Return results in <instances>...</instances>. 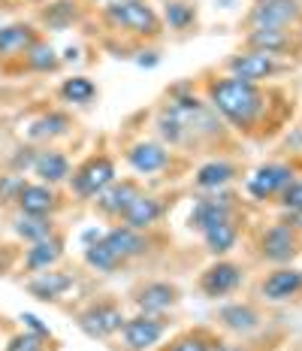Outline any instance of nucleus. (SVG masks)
<instances>
[{
  "label": "nucleus",
  "mask_w": 302,
  "mask_h": 351,
  "mask_svg": "<svg viewBox=\"0 0 302 351\" xmlns=\"http://www.w3.org/2000/svg\"><path fill=\"white\" fill-rule=\"evenodd\" d=\"M142 191H145V185L139 179H115L112 185L103 188V191L94 197L91 206L97 212V218H103L106 224H121L124 212L130 209V203Z\"/></svg>",
  "instance_id": "17"
},
{
  "label": "nucleus",
  "mask_w": 302,
  "mask_h": 351,
  "mask_svg": "<svg viewBox=\"0 0 302 351\" xmlns=\"http://www.w3.org/2000/svg\"><path fill=\"white\" fill-rule=\"evenodd\" d=\"M51 351H61V348H51Z\"/></svg>",
  "instance_id": "39"
},
{
  "label": "nucleus",
  "mask_w": 302,
  "mask_h": 351,
  "mask_svg": "<svg viewBox=\"0 0 302 351\" xmlns=\"http://www.w3.org/2000/svg\"><path fill=\"white\" fill-rule=\"evenodd\" d=\"M302 19L299 0H257V6L248 12L251 27H297Z\"/></svg>",
  "instance_id": "21"
},
{
  "label": "nucleus",
  "mask_w": 302,
  "mask_h": 351,
  "mask_svg": "<svg viewBox=\"0 0 302 351\" xmlns=\"http://www.w3.org/2000/svg\"><path fill=\"white\" fill-rule=\"evenodd\" d=\"M73 321H76V327L88 339L109 346L118 336V330L124 327V321H127V312H124V303L118 297L100 294V297H91L85 306H79L73 312Z\"/></svg>",
  "instance_id": "5"
},
{
  "label": "nucleus",
  "mask_w": 302,
  "mask_h": 351,
  "mask_svg": "<svg viewBox=\"0 0 302 351\" xmlns=\"http://www.w3.org/2000/svg\"><path fill=\"white\" fill-rule=\"evenodd\" d=\"M203 97L227 121V128L245 140H272L293 115V97L284 88L245 82L227 73H212L203 79Z\"/></svg>",
  "instance_id": "1"
},
{
  "label": "nucleus",
  "mask_w": 302,
  "mask_h": 351,
  "mask_svg": "<svg viewBox=\"0 0 302 351\" xmlns=\"http://www.w3.org/2000/svg\"><path fill=\"white\" fill-rule=\"evenodd\" d=\"M248 228V218L245 212H239V215L227 218V221H218L215 228H209L203 233V248L212 254V258H227V254L233 252L236 245H239L242 233Z\"/></svg>",
  "instance_id": "26"
},
{
  "label": "nucleus",
  "mask_w": 302,
  "mask_h": 351,
  "mask_svg": "<svg viewBox=\"0 0 302 351\" xmlns=\"http://www.w3.org/2000/svg\"><path fill=\"white\" fill-rule=\"evenodd\" d=\"M173 330V318L169 312L164 315H149V312H134L127 315L118 336L109 342L112 351H154Z\"/></svg>",
  "instance_id": "6"
},
{
  "label": "nucleus",
  "mask_w": 302,
  "mask_h": 351,
  "mask_svg": "<svg viewBox=\"0 0 302 351\" xmlns=\"http://www.w3.org/2000/svg\"><path fill=\"white\" fill-rule=\"evenodd\" d=\"M245 49L290 61V58H299L302 52V34L297 27H251L245 36Z\"/></svg>",
  "instance_id": "16"
},
{
  "label": "nucleus",
  "mask_w": 302,
  "mask_h": 351,
  "mask_svg": "<svg viewBox=\"0 0 302 351\" xmlns=\"http://www.w3.org/2000/svg\"><path fill=\"white\" fill-rule=\"evenodd\" d=\"M25 176L21 173H3L0 176V203H6V206H16L18 200V191L21 185H25Z\"/></svg>",
  "instance_id": "38"
},
{
  "label": "nucleus",
  "mask_w": 302,
  "mask_h": 351,
  "mask_svg": "<svg viewBox=\"0 0 302 351\" xmlns=\"http://www.w3.org/2000/svg\"><path fill=\"white\" fill-rule=\"evenodd\" d=\"M257 297L266 306H281V303H290V300L302 297V269H297L293 263L272 267L257 282Z\"/></svg>",
  "instance_id": "18"
},
{
  "label": "nucleus",
  "mask_w": 302,
  "mask_h": 351,
  "mask_svg": "<svg viewBox=\"0 0 302 351\" xmlns=\"http://www.w3.org/2000/svg\"><path fill=\"white\" fill-rule=\"evenodd\" d=\"M118 179V164H115V155L106 149L100 152H91L82 164L73 167L70 173V194L76 197L79 203H91L103 188H109L112 182Z\"/></svg>",
  "instance_id": "7"
},
{
  "label": "nucleus",
  "mask_w": 302,
  "mask_h": 351,
  "mask_svg": "<svg viewBox=\"0 0 302 351\" xmlns=\"http://www.w3.org/2000/svg\"><path fill=\"white\" fill-rule=\"evenodd\" d=\"M103 21H106L109 31L136 43L158 40L164 34V21L145 0H109L103 6Z\"/></svg>",
  "instance_id": "4"
},
{
  "label": "nucleus",
  "mask_w": 302,
  "mask_h": 351,
  "mask_svg": "<svg viewBox=\"0 0 302 351\" xmlns=\"http://www.w3.org/2000/svg\"><path fill=\"white\" fill-rule=\"evenodd\" d=\"M31 173L36 176V182L58 188V185H64V182H70L73 164H70L67 152L51 149V145H42V149H36V155H34Z\"/></svg>",
  "instance_id": "27"
},
{
  "label": "nucleus",
  "mask_w": 302,
  "mask_h": 351,
  "mask_svg": "<svg viewBox=\"0 0 302 351\" xmlns=\"http://www.w3.org/2000/svg\"><path fill=\"white\" fill-rule=\"evenodd\" d=\"M18 64H21V67H25L27 73H40V76H49V73H55L58 67H61V58H58V52L49 46V40H36L34 46L18 58Z\"/></svg>",
  "instance_id": "32"
},
{
  "label": "nucleus",
  "mask_w": 302,
  "mask_h": 351,
  "mask_svg": "<svg viewBox=\"0 0 302 351\" xmlns=\"http://www.w3.org/2000/svg\"><path fill=\"white\" fill-rule=\"evenodd\" d=\"M293 179H297V164H281V160H272V164H260L251 176H248V179H245V191L257 203H275L278 194H281Z\"/></svg>",
  "instance_id": "15"
},
{
  "label": "nucleus",
  "mask_w": 302,
  "mask_h": 351,
  "mask_svg": "<svg viewBox=\"0 0 302 351\" xmlns=\"http://www.w3.org/2000/svg\"><path fill=\"white\" fill-rule=\"evenodd\" d=\"M169 209H173V197L142 191L134 203H130V209L124 212L121 224H127V228H134V230H151L164 221Z\"/></svg>",
  "instance_id": "20"
},
{
  "label": "nucleus",
  "mask_w": 302,
  "mask_h": 351,
  "mask_svg": "<svg viewBox=\"0 0 302 351\" xmlns=\"http://www.w3.org/2000/svg\"><path fill=\"white\" fill-rule=\"evenodd\" d=\"M76 19H79V10H76V3H70V0H58V3H51L42 10V21H46L51 31H67Z\"/></svg>",
  "instance_id": "37"
},
{
  "label": "nucleus",
  "mask_w": 302,
  "mask_h": 351,
  "mask_svg": "<svg viewBox=\"0 0 302 351\" xmlns=\"http://www.w3.org/2000/svg\"><path fill=\"white\" fill-rule=\"evenodd\" d=\"M36 40H42V36L31 21H12V25H3L0 27V61L3 64L18 61Z\"/></svg>",
  "instance_id": "28"
},
{
  "label": "nucleus",
  "mask_w": 302,
  "mask_h": 351,
  "mask_svg": "<svg viewBox=\"0 0 302 351\" xmlns=\"http://www.w3.org/2000/svg\"><path fill=\"white\" fill-rule=\"evenodd\" d=\"M242 176H245V170H242L236 160H230V158H209L194 170V188L200 194L221 191V188H230L236 179H242Z\"/></svg>",
  "instance_id": "22"
},
{
  "label": "nucleus",
  "mask_w": 302,
  "mask_h": 351,
  "mask_svg": "<svg viewBox=\"0 0 302 351\" xmlns=\"http://www.w3.org/2000/svg\"><path fill=\"white\" fill-rule=\"evenodd\" d=\"M103 243H106L112 252L121 258L124 269L136 261H145L158 252L160 245V237H158V228L151 230H134L127 224H112L106 233H103Z\"/></svg>",
  "instance_id": "13"
},
{
  "label": "nucleus",
  "mask_w": 302,
  "mask_h": 351,
  "mask_svg": "<svg viewBox=\"0 0 302 351\" xmlns=\"http://www.w3.org/2000/svg\"><path fill=\"white\" fill-rule=\"evenodd\" d=\"M245 212V200H242L239 191L233 188H221V191H205L194 200V209L188 215V230L203 233L209 228H215L218 221H227V218Z\"/></svg>",
  "instance_id": "9"
},
{
  "label": "nucleus",
  "mask_w": 302,
  "mask_h": 351,
  "mask_svg": "<svg viewBox=\"0 0 302 351\" xmlns=\"http://www.w3.org/2000/svg\"><path fill=\"white\" fill-rule=\"evenodd\" d=\"M227 76L245 79V82H272V79L290 73V64L281 61V58H272L266 52H254V49H242V52H233L224 61Z\"/></svg>",
  "instance_id": "12"
},
{
  "label": "nucleus",
  "mask_w": 302,
  "mask_h": 351,
  "mask_svg": "<svg viewBox=\"0 0 302 351\" xmlns=\"http://www.w3.org/2000/svg\"><path fill=\"white\" fill-rule=\"evenodd\" d=\"M51 348L58 346L46 327H25V330L12 333L3 346V351H51Z\"/></svg>",
  "instance_id": "34"
},
{
  "label": "nucleus",
  "mask_w": 302,
  "mask_h": 351,
  "mask_svg": "<svg viewBox=\"0 0 302 351\" xmlns=\"http://www.w3.org/2000/svg\"><path fill=\"white\" fill-rule=\"evenodd\" d=\"M64 248H67V239L64 233H51L46 239H36L25 248V258H21V273L25 276H34V273H42V269H51L64 261Z\"/></svg>",
  "instance_id": "24"
},
{
  "label": "nucleus",
  "mask_w": 302,
  "mask_h": 351,
  "mask_svg": "<svg viewBox=\"0 0 302 351\" xmlns=\"http://www.w3.org/2000/svg\"><path fill=\"white\" fill-rule=\"evenodd\" d=\"M284 346V333L281 330H263L248 339H224L218 346V351H281Z\"/></svg>",
  "instance_id": "35"
},
{
  "label": "nucleus",
  "mask_w": 302,
  "mask_h": 351,
  "mask_svg": "<svg viewBox=\"0 0 302 351\" xmlns=\"http://www.w3.org/2000/svg\"><path fill=\"white\" fill-rule=\"evenodd\" d=\"M82 261H85V267H91L94 273H103V276H115V273H121V269H124L121 258H118L112 248L103 243V233H100L97 239H94V243L85 245Z\"/></svg>",
  "instance_id": "31"
},
{
  "label": "nucleus",
  "mask_w": 302,
  "mask_h": 351,
  "mask_svg": "<svg viewBox=\"0 0 302 351\" xmlns=\"http://www.w3.org/2000/svg\"><path fill=\"white\" fill-rule=\"evenodd\" d=\"M97 3H100V0H97Z\"/></svg>",
  "instance_id": "40"
},
{
  "label": "nucleus",
  "mask_w": 302,
  "mask_h": 351,
  "mask_svg": "<svg viewBox=\"0 0 302 351\" xmlns=\"http://www.w3.org/2000/svg\"><path fill=\"white\" fill-rule=\"evenodd\" d=\"M212 327L224 339H248V336L269 330V321L263 303H257V300H230V303L218 306Z\"/></svg>",
  "instance_id": "8"
},
{
  "label": "nucleus",
  "mask_w": 302,
  "mask_h": 351,
  "mask_svg": "<svg viewBox=\"0 0 302 351\" xmlns=\"http://www.w3.org/2000/svg\"><path fill=\"white\" fill-rule=\"evenodd\" d=\"M64 200L58 194V188L51 185H42V182H31L27 179L18 191V200H16V209L18 212H27V215H49L55 218L61 212Z\"/></svg>",
  "instance_id": "25"
},
{
  "label": "nucleus",
  "mask_w": 302,
  "mask_h": 351,
  "mask_svg": "<svg viewBox=\"0 0 302 351\" xmlns=\"http://www.w3.org/2000/svg\"><path fill=\"white\" fill-rule=\"evenodd\" d=\"M121 155H124V164L136 176H169L181 164L179 152L164 145L158 136L154 140H134L130 145H124Z\"/></svg>",
  "instance_id": "10"
},
{
  "label": "nucleus",
  "mask_w": 302,
  "mask_h": 351,
  "mask_svg": "<svg viewBox=\"0 0 302 351\" xmlns=\"http://www.w3.org/2000/svg\"><path fill=\"white\" fill-rule=\"evenodd\" d=\"M160 21H164L169 31L185 34V31H190V27L197 25V6L188 3V0H166L164 19H160Z\"/></svg>",
  "instance_id": "36"
},
{
  "label": "nucleus",
  "mask_w": 302,
  "mask_h": 351,
  "mask_svg": "<svg viewBox=\"0 0 302 351\" xmlns=\"http://www.w3.org/2000/svg\"><path fill=\"white\" fill-rule=\"evenodd\" d=\"M12 233L21 239V243H36V239H46L51 237V233L58 230V224H55V218H49V215H27V212H18L16 209V215H12Z\"/></svg>",
  "instance_id": "30"
},
{
  "label": "nucleus",
  "mask_w": 302,
  "mask_h": 351,
  "mask_svg": "<svg viewBox=\"0 0 302 351\" xmlns=\"http://www.w3.org/2000/svg\"><path fill=\"white\" fill-rule=\"evenodd\" d=\"M245 273L248 269L242 267L239 261L215 258L209 267L200 269V276H197V291H200L205 300H227V297H233L242 291Z\"/></svg>",
  "instance_id": "11"
},
{
  "label": "nucleus",
  "mask_w": 302,
  "mask_h": 351,
  "mask_svg": "<svg viewBox=\"0 0 302 351\" xmlns=\"http://www.w3.org/2000/svg\"><path fill=\"white\" fill-rule=\"evenodd\" d=\"M97 94H100L97 85H94V79H88V76H70L58 85V97H61L67 106H91L94 100H97Z\"/></svg>",
  "instance_id": "33"
},
{
  "label": "nucleus",
  "mask_w": 302,
  "mask_h": 351,
  "mask_svg": "<svg viewBox=\"0 0 302 351\" xmlns=\"http://www.w3.org/2000/svg\"><path fill=\"white\" fill-rule=\"evenodd\" d=\"M221 342H224V336L212 324H194L185 327V330L169 333L154 351H218Z\"/></svg>",
  "instance_id": "23"
},
{
  "label": "nucleus",
  "mask_w": 302,
  "mask_h": 351,
  "mask_svg": "<svg viewBox=\"0 0 302 351\" xmlns=\"http://www.w3.org/2000/svg\"><path fill=\"white\" fill-rule=\"evenodd\" d=\"M76 285H79V276L73 273V269H61V267L25 276V291L34 300H40V303H61L64 297L73 294Z\"/></svg>",
  "instance_id": "19"
},
{
  "label": "nucleus",
  "mask_w": 302,
  "mask_h": 351,
  "mask_svg": "<svg viewBox=\"0 0 302 351\" xmlns=\"http://www.w3.org/2000/svg\"><path fill=\"white\" fill-rule=\"evenodd\" d=\"M154 134L179 155L209 152L212 158H227L236 149V134L190 82L166 91L164 104L154 112Z\"/></svg>",
  "instance_id": "2"
},
{
  "label": "nucleus",
  "mask_w": 302,
  "mask_h": 351,
  "mask_svg": "<svg viewBox=\"0 0 302 351\" xmlns=\"http://www.w3.org/2000/svg\"><path fill=\"white\" fill-rule=\"evenodd\" d=\"M179 303H181V288L169 279H142L130 288V306L136 312L164 315V312H173Z\"/></svg>",
  "instance_id": "14"
},
{
  "label": "nucleus",
  "mask_w": 302,
  "mask_h": 351,
  "mask_svg": "<svg viewBox=\"0 0 302 351\" xmlns=\"http://www.w3.org/2000/svg\"><path fill=\"white\" fill-rule=\"evenodd\" d=\"M251 252L257 261L269 267H287L302 254V221L297 215H284L263 224L251 239Z\"/></svg>",
  "instance_id": "3"
},
{
  "label": "nucleus",
  "mask_w": 302,
  "mask_h": 351,
  "mask_svg": "<svg viewBox=\"0 0 302 351\" xmlns=\"http://www.w3.org/2000/svg\"><path fill=\"white\" fill-rule=\"evenodd\" d=\"M73 128V119L64 109H49V112L36 115V119L27 124V140L31 143H55L61 136H67Z\"/></svg>",
  "instance_id": "29"
}]
</instances>
